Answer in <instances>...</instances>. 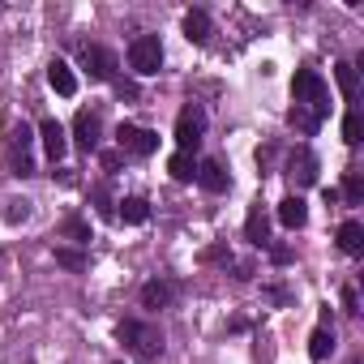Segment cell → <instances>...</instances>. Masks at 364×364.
<instances>
[{"mask_svg":"<svg viewBox=\"0 0 364 364\" xmlns=\"http://www.w3.org/2000/svg\"><path fill=\"white\" fill-rule=\"evenodd\" d=\"M291 103L296 107L287 112V124L296 133L313 137L321 129V120L330 116V90H326V82H321L317 69H296V77H291Z\"/></svg>","mask_w":364,"mask_h":364,"instance_id":"1","label":"cell"},{"mask_svg":"<svg viewBox=\"0 0 364 364\" xmlns=\"http://www.w3.org/2000/svg\"><path fill=\"white\" fill-rule=\"evenodd\" d=\"M116 338L129 347V355L133 360H141V364H154L159 355H163V330L159 326H150V321H137V317H124L120 326H116Z\"/></svg>","mask_w":364,"mask_h":364,"instance_id":"2","label":"cell"},{"mask_svg":"<svg viewBox=\"0 0 364 364\" xmlns=\"http://www.w3.org/2000/svg\"><path fill=\"white\" fill-rule=\"evenodd\" d=\"M202 137H206V112H202V103H185L176 116V146L193 154L202 146Z\"/></svg>","mask_w":364,"mask_h":364,"instance_id":"3","label":"cell"},{"mask_svg":"<svg viewBox=\"0 0 364 364\" xmlns=\"http://www.w3.org/2000/svg\"><path fill=\"white\" fill-rule=\"evenodd\" d=\"M129 69L137 77H154L163 69V43H159V35H137L129 43Z\"/></svg>","mask_w":364,"mask_h":364,"instance_id":"4","label":"cell"},{"mask_svg":"<svg viewBox=\"0 0 364 364\" xmlns=\"http://www.w3.org/2000/svg\"><path fill=\"white\" fill-rule=\"evenodd\" d=\"M116 146L124 150V154H137V159H150L154 150H159V133L154 129H141V124H120L116 129Z\"/></svg>","mask_w":364,"mask_h":364,"instance_id":"5","label":"cell"},{"mask_svg":"<svg viewBox=\"0 0 364 364\" xmlns=\"http://www.w3.org/2000/svg\"><path fill=\"white\" fill-rule=\"evenodd\" d=\"M31 146H35V133H31L26 124H18V129L9 133V146H5L14 176H35V154H31Z\"/></svg>","mask_w":364,"mask_h":364,"instance_id":"6","label":"cell"},{"mask_svg":"<svg viewBox=\"0 0 364 364\" xmlns=\"http://www.w3.org/2000/svg\"><path fill=\"white\" fill-rule=\"evenodd\" d=\"M73 141H77L82 154H95V150H99V141H103V120H99V112L82 107V112L73 116Z\"/></svg>","mask_w":364,"mask_h":364,"instance_id":"7","label":"cell"},{"mask_svg":"<svg viewBox=\"0 0 364 364\" xmlns=\"http://www.w3.org/2000/svg\"><path fill=\"white\" fill-rule=\"evenodd\" d=\"M82 69L90 73V82H116V56L107 52V48H99V43H86L82 48Z\"/></svg>","mask_w":364,"mask_h":364,"instance_id":"8","label":"cell"},{"mask_svg":"<svg viewBox=\"0 0 364 364\" xmlns=\"http://www.w3.org/2000/svg\"><path fill=\"white\" fill-rule=\"evenodd\" d=\"M287 176H291V185H296V189L317 185V154H313L309 146H296L291 159H287Z\"/></svg>","mask_w":364,"mask_h":364,"instance_id":"9","label":"cell"},{"mask_svg":"<svg viewBox=\"0 0 364 364\" xmlns=\"http://www.w3.org/2000/svg\"><path fill=\"white\" fill-rule=\"evenodd\" d=\"M39 141H43V150H48L52 163H60V159L69 154V133H65V124H60L56 116H48V120L39 124Z\"/></svg>","mask_w":364,"mask_h":364,"instance_id":"10","label":"cell"},{"mask_svg":"<svg viewBox=\"0 0 364 364\" xmlns=\"http://www.w3.org/2000/svg\"><path fill=\"white\" fill-rule=\"evenodd\" d=\"M198 185H202L206 193H228L232 176H228V167H223L219 159H202V163H198Z\"/></svg>","mask_w":364,"mask_h":364,"instance_id":"11","label":"cell"},{"mask_svg":"<svg viewBox=\"0 0 364 364\" xmlns=\"http://www.w3.org/2000/svg\"><path fill=\"white\" fill-rule=\"evenodd\" d=\"M210 35H215L210 14H206V9H189V14H185V39L202 48V43H210Z\"/></svg>","mask_w":364,"mask_h":364,"instance_id":"12","label":"cell"},{"mask_svg":"<svg viewBox=\"0 0 364 364\" xmlns=\"http://www.w3.org/2000/svg\"><path fill=\"white\" fill-rule=\"evenodd\" d=\"M48 86H52L60 99H73V95H77V77H73V69H69L65 60H52V65H48Z\"/></svg>","mask_w":364,"mask_h":364,"instance_id":"13","label":"cell"},{"mask_svg":"<svg viewBox=\"0 0 364 364\" xmlns=\"http://www.w3.org/2000/svg\"><path fill=\"white\" fill-rule=\"evenodd\" d=\"M279 223H283L287 232H296V228H304V223H309V206H304V198H300V193H291V198H283V202H279Z\"/></svg>","mask_w":364,"mask_h":364,"instance_id":"14","label":"cell"},{"mask_svg":"<svg viewBox=\"0 0 364 364\" xmlns=\"http://www.w3.org/2000/svg\"><path fill=\"white\" fill-rule=\"evenodd\" d=\"M171 300H176V283H167V279H150L141 287V309H167Z\"/></svg>","mask_w":364,"mask_h":364,"instance_id":"15","label":"cell"},{"mask_svg":"<svg viewBox=\"0 0 364 364\" xmlns=\"http://www.w3.org/2000/svg\"><path fill=\"white\" fill-rule=\"evenodd\" d=\"M116 206H120L116 215H120L129 228H141V223H150V202H146V198H124V202H116Z\"/></svg>","mask_w":364,"mask_h":364,"instance_id":"16","label":"cell"},{"mask_svg":"<svg viewBox=\"0 0 364 364\" xmlns=\"http://www.w3.org/2000/svg\"><path fill=\"white\" fill-rule=\"evenodd\" d=\"M245 236H249V245H257V249H266V245H270V223H266L262 206H253V210H249V219H245Z\"/></svg>","mask_w":364,"mask_h":364,"instance_id":"17","label":"cell"},{"mask_svg":"<svg viewBox=\"0 0 364 364\" xmlns=\"http://www.w3.org/2000/svg\"><path fill=\"white\" fill-rule=\"evenodd\" d=\"M338 249H343L347 257H360V253H364V228H360L355 219H347V223L338 228Z\"/></svg>","mask_w":364,"mask_h":364,"instance_id":"18","label":"cell"},{"mask_svg":"<svg viewBox=\"0 0 364 364\" xmlns=\"http://www.w3.org/2000/svg\"><path fill=\"white\" fill-rule=\"evenodd\" d=\"M167 171H171V180H180V185H193V180H198V163H193V154H185V150H176V154L167 159Z\"/></svg>","mask_w":364,"mask_h":364,"instance_id":"19","label":"cell"},{"mask_svg":"<svg viewBox=\"0 0 364 364\" xmlns=\"http://www.w3.org/2000/svg\"><path fill=\"white\" fill-rule=\"evenodd\" d=\"M334 82H338L343 99L355 103V95H360V77H355V65H351V60H338V65H334Z\"/></svg>","mask_w":364,"mask_h":364,"instance_id":"20","label":"cell"},{"mask_svg":"<svg viewBox=\"0 0 364 364\" xmlns=\"http://www.w3.org/2000/svg\"><path fill=\"white\" fill-rule=\"evenodd\" d=\"M330 351H334V330H330V326L321 321V326H317V330L309 334V355H313V360L321 364V360H330Z\"/></svg>","mask_w":364,"mask_h":364,"instance_id":"21","label":"cell"},{"mask_svg":"<svg viewBox=\"0 0 364 364\" xmlns=\"http://www.w3.org/2000/svg\"><path fill=\"white\" fill-rule=\"evenodd\" d=\"M60 236H69V240H77V245H90V223H86V219H65V223H60Z\"/></svg>","mask_w":364,"mask_h":364,"instance_id":"22","label":"cell"},{"mask_svg":"<svg viewBox=\"0 0 364 364\" xmlns=\"http://www.w3.org/2000/svg\"><path fill=\"white\" fill-rule=\"evenodd\" d=\"M360 133H364V124H360V112L351 107V112L343 116V141H347V146H360Z\"/></svg>","mask_w":364,"mask_h":364,"instance_id":"23","label":"cell"},{"mask_svg":"<svg viewBox=\"0 0 364 364\" xmlns=\"http://www.w3.org/2000/svg\"><path fill=\"white\" fill-rule=\"evenodd\" d=\"M56 262L65 270H86V253L82 249H56Z\"/></svg>","mask_w":364,"mask_h":364,"instance_id":"24","label":"cell"},{"mask_svg":"<svg viewBox=\"0 0 364 364\" xmlns=\"http://www.w3.org/2000/svg\"><path fill=\"white\" fill-rule=\"evenodd\" d=\"M343 198H347L351 206H360V198H364V185H360V171H347V180H343Z\"/></svg>","mask_w":364,"mask_h":364,"instance_id":"25","label":"cell"},{"mask_svg":"<svg viewBox=\"0 0 364 364\" xmlns=\"http://www.w3.org/2000/svg\"><path fill=\"white\" fill-rule=\"evenodd\" d=\"M95 210H99L103 219H116V210H112V202H107V189H95Z\"/></svg>","mask_w":364,"mask_h":364,"instance_id":"26","label":"cell"},{"mask_svg":"<svg viewBox=\"0 0 364 364\" xmlns=\"http://www.w3.org/2000/svg\"><path fill=\"white\" fill-rule=\"evenodd\" d=\"M116 95H120V99H137V86H133V82H116Z\"/></svg>","mask_w":364,"mask_h":364,"instance_id":"27","label":"cell"},{"mask_svg":"<svg viewBox=\"0 0 364 364\" xmlns=\"http://www.w3.org/2000/svg\"><path fill=\"white\" fill-rule=\"evenodd\" d=\"M343 309H347V313H360V309H355V287H343Z\"/></svg>","mask_w":364,"mask_h":364,"instance_id":"28","label":"cell"}]
</instances>
